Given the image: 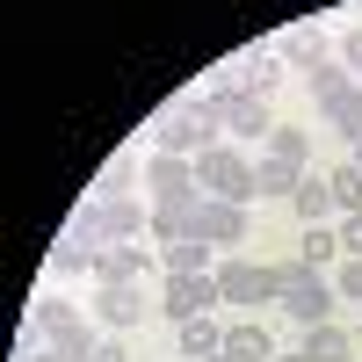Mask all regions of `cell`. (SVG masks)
Masks as SVG:
<instances>
[{"label":"cell","mask_w":362,"mask_h":362,"mask_svg":"<svg viewBox=\"0 0 362 362\" xmlns=\"http://www.w3.org/2000/svg\"><path fill=\"white\" fill-rule=\"evenodd\" d=\"M196 181H203V196H225V203H261V196H254V160H247V153H232V145L203 153V160H196Z\"/></svg>","instance_id":"cell-3"},{"label":"cell","mask_w":362,"mask_h":362,"mask_svg":"<svg viewBox=\"0 0 362 362\" xmlns=\"http://www.w3.org/2000/svg\"><path fill=\"white\" fill-rule=\"evenodd\" d=\"M131 167H138L131 153H116V160L102 167V196H131V189H124V181H131Z\"/></svg>","instance_id":"cell-30"},{"label":"cell","mask_w":362,"mask_h":362,"mask_svg":"<svg viewBox=\"0 0 362 362\" xmlns=\"http://www.w3.org/2000/svg\"><path fill=\"white\" fill-rule=\"evenodd\" d=\"M305 80H312V102H334L341 87H355V80H348V66H341V58H326V66H319V73H305Z\"/></svg>","instance_id":"cell-27"},{"label":"cell","mask_w":362,"mask_h":362,"mask_svg":"<svg viewBox=\"0 0 362 362\" xmlns=\"http://www.w3.org/2000/svg\"><path fill=\"white\" fill-rule=\"evenodd\" d=\"M210 276H218V297H225V305H283L276 268H261V261H218Z\"/></svg>","instance_id":"cell-4"},{"label":"cell","mask_w":362,"mask_h":362,"mask_svg":"<svg viewBox=\"0 0 362 362\" xmlns=\"http://www.w3.org/2000/svg\"><path fill=\"white\" fill-rule=\"evenodd\" d=\"M276 362H312V355H305V348H297V355H276Z\"/></svg>","instance_id":"cell-37"},{"label":"cell","mask_w":362,"mask_h":362,"mask_svg":"<svg viewBox=\"0 0 362 362\" xmlns=\"http://www.w3.org/2000/svg\"><path fill=\"white\" fill-rule=\"evenodd\" d=\"M210 305H225V297H218V276H160V312H167L174 326L210 319Z\"/></svg>","instance_id":"cell-6"},{"label":"cell","mask_w":362,"mask_h":362,"mask_svg":"<svg viewBox=\"0 0 362 362\" xmlns=\"http://www.w3.org/2000/svg\"><path fill=\"white\" fill-rule=\"evenodd\" d=\"M319 116H326V124H334V131L355 145V138H362V80H355V87H341L334 102H319Z\"/></svg>","instance_id":"cell-21"},{"label":"cell","mask_w":362,"mask_h":362,"mask_svg":"<svg viewBox=\"0 0 362 362\" xmlns=\"http://www.w3.org/2000/svg\"><path fill=\"white\" fill-rule=\"evenodd\" d=\"M218 116H225V131H239V138H254V145H268V131H276V116H268V95H218Z\"/></svg>","instance_id":"cell-11"},{"label":"cell","mask_w":362,"mask_h":362,"mask_svg":"<svg viewBox=\"0 0 362 362\" xmlns=\"http://www.w3.org/2000/svg\"><path fill=\"white\" fill-rule=\"evenodd\" d=\"M22 362H73V355H58V348H37V355H22Z\"/></svg>","instance_id":"cell-35"},{"label":"cell","mask_w":362,"mask_h":362,"mask_svg":"<svg viewBox=\"0 0 362 362\" xmlns=\"http://www.w3.org/2000/svg\"><path fill=\"white\" fill-rule=\"evenodd\" d=\"M196 239H210V247H239V239H247V203L196 196Z\"/></svg>","instance_id":"cell-9"},{"label":"cell","mask_w":362,"mask_h":362,"mask_svg":"<svg viewBox=\"0 0 362 362\" xmlns=\"http://www.w3.org/2000/svg\"><path fill=\"white\" fill-rule=\"evenodd\" d=\"M305 355H312V362H355V334L334 326V319H326V326H305Z\"/></svg>","instance_id":"cell-19"},{"label":"cell","mask_w":362,"mask_h":362,"mask_svg":"<svg viewBox=\"0 0 362 362\" xmlns=\"http://www.w3.org/2000/svg\"><path fill=\"white\" fill-rule=\"evenodd\" d=\"M174 341H181V362H210V355H225V326L218 319H189Z\"/></svg>","instance_id":"cell-20"},{"label":"cell","mask_w":362,"mask_h":362,"mask_svg":"<svg viewBox=\"0 0 362 362\" xmlns=\"http://www.w3.org/2000/svg\"><path fill=\"white\" fill-rule=\"evenodd\" d=\"M326 181H334V203H341V218H348V210H362V167H355V160L326 167Z\"/></svg>","instance_id":"cell-26"},{"label":"cell","mask_w":362,"mask_h":362,"mask_svg":"<svg viewBox=\"0 0 362 362\" xmlns=\"http://www.w3.org/2000/svg\"><path fill=\"white\" fill-rule=\"evenodd\" d=\"M210 362H232V355H210Z\"/></svg>","instance_id":"cell-38"},{"label":"cell","mask_w":362,"mask_h":362,"mask_svg":"<svg viewBox=\"0 0 362 362\" xmlns=\"http://www.w3.org/2000/svg\"><path fill=\"white\" fill-rule=\"evenodd\" d=\"M225 355L232 362H276V341H268L261 319H247V326H225Z\"/></svg>","instance_id":"cell-18"},{"label":"cell","mask_w":362,"mask_h":362,"mask_svg":"<svg viewBox=\"0 0 362 362\" xmlns=\"http://www.w3.org/2000/svg\"><path fill=\"white\" fill-rule=\"evenodd\" d=\"M138 174H145V189H153V203H181V196H203V181H196V160L153 153V160H145Z\"/></svg>","instance_id":"cell-8"},{"label":"cell","mask_w":362,"mask_h":362,"mask_svg":"<svg viewBox=\"0 0 362 362\" xmlns=\"http://www.w3.org/2000/svg\"><path fill=\"white\" fill-rule=\"evenodd\" d=\"M66 239H73V247H87V254H102V247H109L102 203H80V210H73V225H66Z\"/></svg>","instance_id":"cell-23"},{"label":"cell","mask_w":362,"mask_h":362,"mask_svg":"<svg viewBox=\"0 0 362 362\" xmlns=\"http://www.w3.org/2000/svg\"><path fill=\"white\" fill-rule=\"evenodd\" d=\"M290 210H297V225H334V181H326L319 167H305V181H297V196H290Z\"/></svg>","instance_id":"cell-14"},{"label":"cell","mask_w":362,"mask_h":362,"mask_svg":"<svg viewBox=\"0 0 362 362\" xmlns=\"http://www.w3.org/2000/svg\"><path fill=\"white\" fill-rule=\"evenodd\" d=\"M218 131H225L218 102H203V95H174V102L160 109V124H153V153L203 160V153H218Z\"/></svg>","instance_id":"cell-1"},{"label":"cell","mask_w":362,"mask_h":362,"mask_svg":"<svg viewBox=\"0 0 362 362\" xmlns=\"http://www.w3.org/2000/svg\"><path fill=\"white\" fill-rule=\"evenodd\" d=\"M276 44H254V51H239V58H225L232 66V87H247V95H276V80H283V66H276Z\"/></svg>","instance_id":"cell-12"},{"label":"cell","mask_w":362,"mask_h":362,"mask_svg":"<svg viewBox=\"0 0 362 362\" xmlns=\"http://www.w3.org/2000/svg\"><path fill=\"white\" fill-rule=\"evenodd\" d=\"M334 232H341V254H348V261H362V210H348Z\"/></svg>","instance_id":"cell-32"},{"label":"cell","mask_w":362,"mask_h":362,"mask_svg":"<svg viewBox=\"0 0 362 362\" xmlns=\"http://www.w3.org/2000/svg\"><path fill=\"white\" fill-rule=\"evenodd\" d=\"M348 160H355V167H362V138H355V145H348Z\"/></svg>","instance_id":"cell-36"},{"label":"cell","mask_w":362,"mask_h":362,"mask_svg":"<svg viewBox=\"0 0 362 362\" xmlns=\"http://www.w3.org/2000/svg\"><path fill=\"white\" fill-rule=\"evenodd\" d=\"M160 276V247H145V239H109L95 254V283H153Z\"/></svg>","instance_id":"cell-5"},{"label":"cell","mask_w":362,"mask_h":362,"mask_svg":"<svg viewBox=\"0 0 362 362\" xmlns=\"http://www.w3.org/2000/svg\"><path fill=\"white\" fill-rule=\"evenodd\" d=\"M341 66L362 73V29H348V37H341Z\"/></svg>","instance_id":"cell-34"},{"label":"cell","mask_w":362,"mask_h":362,"mask_svg":"<svg viewBox=\"0 0 362 362\" xmlns=\"http://www.w3.org/2000/svg\"><path fill=\"white\" fill-rule=\"evenodd\" d=\"M297 181H305V167H297V160H276V153H261V160H254V196L290 203V196H297Z\"/></svg>","instance_id":"cell-15"},{"label":"cell","mask_w":362,"mask_h":362,"mask_svg":"<svg viewBox=\"0 0 362 362\" xmlns=\"http://www.w3.org/2000/svg\"><path fill=\"white\" fill-rule=\"evenodd\" d=\"M44 341H51L58 355H73V362H87V355H95V341H102V334H95V326H87V319L73 312V319H58V326H51Z\"/></svg>","instance_id":"cell-22"},{"label":"cell","mask_w":362,"mask_h":362,"mask_svg":"<svg viewBox=\"0 0 362 362\" xmlns=\"http://www.w3.org/2000/svg\"><path fill=\"white\" fill-rule=\"evenodd\" d=\"M73 312H80L73 297H58V290H44V297H37V312H29V319H37L44 334H51V326H58V319H73Z\"/></svg>","instance_id":"cell-29"},{"label":"cell","mask_w":362,"mask_h":362,"mask_svg":"<svg viewBox=\"0 0 362 362\" xmlns=\"http://www.w3.org/2000/svg\"><path fill=\"white\" fill-rule=\"evenodd\" d=\"M44 268H51L58 283H66V276H95V254H87V247H73V239H58V247H51V261H44Z\"/></svg>","instance_id":"cell-25"},{"label":"cell","mask_w":362,"mask_h":362,"mask_svg":"<svg viewBox=\"0 0 362 362\" xmlns=\"http://www.w3.org/2000/svg\"><path fill=\"white\" fill-rule=\"evenodd\" d=\"M334 254H341V232H334V225H305V239H297V261H305V268H326Z\"/></svg>","instance_id":"cell-24"},{"label":"cell","mask_w":362,"mask_h":362,"mask_svg":"<svg viewBox=\"0 0 362 362\" xmlns=\"http://www.w3.org/2000/svg\"><path fill=\"white\" fill-rule=\"evenodd\" d=\"M276 290H283V312H290L297 326H326L334 305H341V290L326 283L319 268H305V261H283V268H276Z\"/></svg>","instance_id":"cell-2"},{"label":"cell","mask_w":362,"mask_h":362,"mask_svg":"<svg viewBox=\"0 0 362 362\" xmlns=\"http://www.w3.org/2000/svg\"><path fill=\"white\" fill-rule=\"evenodd\" d=\"M95 203H102L109 239H153V203H138V196H95Z\"/></svg>","instance_id":"cell-13"},{"label":"cell","mask_w":362,"mask_h":362,"mask_svg":"<svg viewBox=\"0 0 362 362\" xmlns=\"http://www.w3.org/2000/svg\"><path fill=\"white\" fill-rule=\"evenodd\" d=\"M268 153H276V160H297V167H305L312 138H305V131H290V124H276V131H268Z\"/></svg>","instance_id":"cell-28"},{"label":"cell","mask_w":362,"mask_h":362,"mask_svg":"<svg viewBox=\"0 0 362 362\" xmlns=\"http://www.w3.org/2000/svg\"><path fill=\"white\" fill-rule=\"evenodd\" d=\"M210 239H174V247H160V276H210Z\"/></svg>","instance_id":"cell-16"},{"label":"cell","mask_w":362,"mask_h":362,"mask_svg":"<svg viewBox=\"0 0 362 362\" xmlns=\"http://www.w3.org/2000/svg\"><path fill=\"white\" fill-rule=\"evenodd\" d=\"M153 239H160V247H174V239H196V196L153 203Z\"/></svg>","instance_id":"cell-17"},{"label":"cell","mask_w":362,"mask_h":362,"mask_svg":"<svg viewBox=\"0 0 362 362\" xmlns=\"http://www.w3.org/2000/svg\"><path fill=\"white\" fill-rule=\"evenodd\" d=\"M276 51L290 58V66H297V73H319V66H326V58H341V44H334V37H326V29H319V22H297V29H283V37H276Z\"/></svg>","instance_id":"cell-10"},{"label":"cell","mask_w":362,"mask_h":362,"mask_svg":"<svg viewBox=\"0 0 362 362\" xmlns=\"http://www.w3.org/2000/svg\"><path fill=\"white\" fill-rule=\"evenodd\" d=\"M87 362H131V348L116 341V334H102V341H95V355H87Z\"/></svg>","instance_id":"cell-33"},{"label":"cell","mask_w":362,"mask_h":362,"mask_svg":"<svg viewBox=\"0 0 362 362\" xmlns=\"http://www.w3.org/2000/svg\"><path fill=\"white\" fill-rule=\"evenodd\" d=\"M145 312H153V290H145V283H95V319L109 326V334L138 326Z\"/></svg>","instance_id":"cell-7"},{"label":"cell","mask_w":362,"mask_h":362,"mask_svg":"<svg viewBox=\"0 0 362 362\" xmlns=\"http://www.w3.org/2000/svg\"><path fill=\"white\" fill-rule=\"evenodd\" d=\"M334 290H341V305H355V312H362V261H348V268H341Z\"/></svg>","instance_id":"cell-31"}]
</instances>
